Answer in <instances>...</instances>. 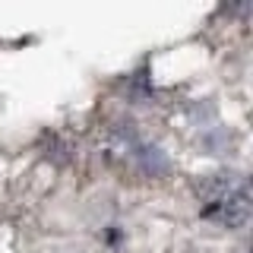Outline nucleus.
<instances>
[{"label": "nucleus", "instance_id": "f257e3e1", "mask_svg": "<svg viewBox=\"0 0 253 253\" xmlns=\"http://www.w3.org/2000/svg\"><path fill=\"white\" fill-rule=\"evenodd\" d=\"M200 209L221 228H241L250 218V190L237 174H212L200 184Z\"/></svg>", "mask_w": 253, "mask_h": 253}]
</instances>
